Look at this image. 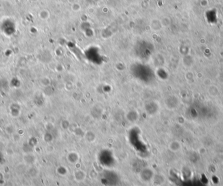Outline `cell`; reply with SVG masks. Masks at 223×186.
<instances>
[{
  "label": "cell",
  "mask_w": 223,
  "mask_h": 186,
  "mask_svg": "<svg viewBox=\"0 0 223 186\" xmlns=\"http://www.w3.org/2000/svg\"><path fill=\"white\" fill-rule=\"evenodd\" d=\"M86 178V174L82 170H78L76 172H74V178H75L76 180L79 181H83Z\"/></svg>",
  "instance_id": "cell-1"
},
{
  "label": "cell",
  "mask_w": 223,
  "mask_h": 186,
  "mask_svg": "<svg viewBox=\"0 0 223 186\" xmlns=\"http://www.w3.org/2000/svg\"><path fill=\"white\" fill-rule=\"evenodd\" d=\"M47 12V11H42L40 12L39 16L40 17V19H48V17L47 16H45V13Z\"/></svg>",
  "instance_id": "cell-2"
}]
</instances>
